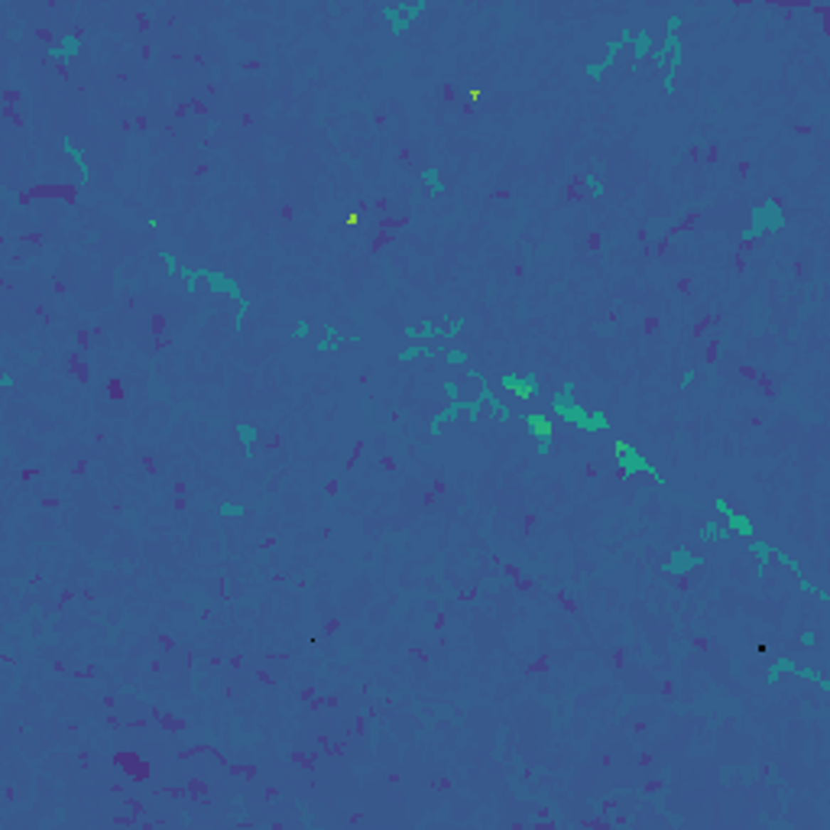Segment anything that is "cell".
<instances>
[{"label":"cell","instance_id":"obj_12","mask_svg":"<svg viewBox=\"0 0 830 830\" xmlns=\"http://www.w3.org/2000/svg\"><path fill=\"white\" fill-rule=\"evenodd\" d=\"M59 149L68 156V159H72V166L78 169V185L85 188V185L91 182V166H88V156H85V149L75 143L72 133H62V137H59Z\"/></svg>","mask_w":830,"mask_h":830},{"label":"cell","instance_id":"obj_20","mask_svg":"<svg viewBox=\"0 0 830 830\" xmlns=\"http://www.w3.org/2000/svg\"><path fill=\"white\" fill-rule=\"evenodd\" d=\"M403 334H405V338H412V341H419V338H438V324H435L432 318H425L419 328H415V324H409Z\"/></svg>","mask_w":830,"mask_h":830},{"label":"cell","instance_id":"obj_26","mask_svg":"<svg viewBox=\"0 0 830 830\" xmlns=\"http://www.w3.org/2000/svg\"><path fill=\"white\" fill-rule=\"evenodd\" d=\"M464 324H467V315H457V318H451V321H448V328H445V331L438 328V338H457V334H461V328H464Z\"/></svg>","mask_w":830,"mask_h":830},{"label":"cell","instance_id":"obj_5","mask_svg":"<svg viewBox=\"0 0 830 830\" xmlns=\"http://www.w3.org/2000/svg\"><path fill=\"white\" fill-rule=\"evenodd\" d=\"M782 228H785V208L775 198H765L762 205L752 208V220L740 230V240L752 243V240H759V237L775 234V230H782Z\"/></svg>","mask_w":830,"mask_h":830},{"label":"cell","instance_id":"obj_21","mask_svg":"<svg viewBox=\"0 0 830 830\" xmlns=\"http://www.w3.org/2000/svg\"><path fill=\"white\" fill-rule=\"evenodd\" d=\"M711 538H723V542H730L733 536L720 526V519H707L704 529H701V542H711Z\"/></svg>","mask_w":830,"mask_h":830},{"label":"cell","instance_id":"obj_8","mask_svg":"<svg viewBox=\"0 0 830 830\" xmlns=\"http://www.w3.org/2000/svg\"><path fill=\"white\" fill-rule=\"evenodd\" d=\"M425 10H428V0H415V4H412V0H399V4H386V7H383V20L390 23V33L399 39V36H405V30H409Z\"/></svg>","mask_w":830,"mask_h":830},{"label":"cell","instance_id":"obj_11","mask_svg":"<svg viewBox=\"0 0 830 830\" xmlns=\"http://www.w3.org/2000/svg\"><path fill=\"white\" fill-rule=\"evenodd\" d=\"M629 43H632V30H623V36H617V39H610V43H607V49H603V59H600V62H587V65H584V75H587V78H594V81H600L603 75H607L613 65H617L619 49H626Z\"/></svg>","mask_w":830,"mask_h":830},{"label":"cell","instance_id":"obj_6","mask_svg":"<svg viewBox=\"0 0 830 830\" xmlns=\"http://www.w3.org/2000/svg\"><path fill=\"white\" fill-rule=\"evenodd\" d=\"M519 422L526 425L529 438L536 441V454L538 457H548L551 448H555V428H558V422L551 419V412H548V415H545V412H522Z\"/></svg>","mask_w":830,"mask_h":830},{"label":"cell","instance_id":"obj_22","mask_svg":"<svg viewBox=\"0 0 830 830\" xmlns=\"http://www.w3.org/2000/svg\"><path fill=\"white\" fill-rule=\"evenodd\" d=\"M419 182H425L432 195H441V172H438V166H425V169L419 172Z\"/></svg>","mask_w":830,"mask_h":830},{"label":"cell","instance_id":"obj_14","mask_svg":"<svg viewBox=\"0 0 830 830\" xmlns=\"http://www.w3.org/2000/svg\"><path fill=\"white\" fill-rule=\"evenodd\" d=\"M344 344H361V338H344V334H338L334 324H324V338L315 341V353H331Z\"/></svg>","mask_w":830,"mask_h":830},{"label":"cell","instance_id":"obj_31","mask_svg":"<svg viewBox=\"0 0 830 830\" xmlns=\"http://www.w3.org/2000/svg\"><path fill=\"white\" fill-rule=\"evenodd\" d=\"M798 642H801V646H817V632H811V629H808V632H801Z\"/></svg>","mask_w":830,"mask_h":830},{"label":"cell","instance_id":"obj_28","mask_svg":"<svg viewBox=\"0 0 830 830\" xmlns=\"http://www.w3.org/2000/svg\"><path fill=\"white\" fill-rule=\"evenodd\" d=\"M580 182L587 185V191H590V195H597V198H603V195H607V188H603V182L594 176V172H587V176L580 179Z\"/></svg>","mask_w":830,"mask_h":830},{"label":"cell","instance_id":"obj_17","mask_svg":"<svg viewBox=\"0 0 830 830\" xmlns=\"http://www.w3.org/2000/svg\"><path fill=\"white\" fill-rule=\"evenodd\" d=\"M438 347L432 344H419V341H412L409 347H403V351L396 353V363H409V361H419V357H438Z\"/></svg>","mask_w":830,"mask_h":830},{"label":"cell","instance_id":"obj_9","mask_svg":"<svg viewBox=\"0 0 830 830\" xmlns=\"http://www.w3.org/2000/svg\"><path fill=\"white\" fill-rule=\"evenodd\" d=\"M711 509H713V516H717V519H723L720 526L733 538H743V542H746V538H752V516L740 513V509H736L730 500H723V496H713Z\"/></svg>","mask_w":830,"mask_h":830},{"label":"cell","instance_id":"obj_15","mask_svg":"<svg viewBox=\"0 0 830 830\" xmlns=\"http://www.w3.org/2000/svg\"><path fill=\"white\" fill-rule=\"evenodd\" d=\"M632 59L636 62H646L649 59V52H655V36L649 33V26H639V30H632Z\"/></svg>","mask_w":830,"mask_h":830},{"label":"cell","instance_id":"obj_7","mask_svg":"<svg viewBox=\"0 0 830 830\" xmlns=\"http://www.w3.org/2000/svg\"><path fill=\"white\" fill-rule=\"evenodd\" d=\"M496 390H506V393H513L519 403H529V399H536L538 393H542V386H538V370L536 367L506 370V373H500V380H496Z\"/></svg>","mask_w":830,"mask_h":830},{"label":"cell","instance_id":"obj_25","mask_svg":"<svg viewBox=\"0 0 830 830\" xmlns=\"http://www.w3.org/2000/svg\"><path fill=\"white\" fill-rule=\"evenodd\" d=\"M441 357H445V363H451V367H461V363H470L467 351H461V347H448V351H441Z\"/></svg>","mask_w":830,"mask_h":830},{"label":"cell","instance_id":"obj_10","mask_svg":"<svg viewBox=\"0 0 830 830\" xmlns=\"http://www.w3.org/2000/svg\"><path fill=\"white\" fill-rule=\"evenodd\" d=\"M701 565H704V555H698L691 545H675L669 561H665L659 571L669 574V578H684L688 571H694V568H701Z\"/></svg>","mask_w":830,"mask_h":830},{"label":"cell","instance_id":"obj_4","mask_svg":"<svg viewBox=\"0 0 830 830\" xmlns=\"http://www.w3.org/2000/svg\"><path fill=\"white\" fill-rule=\"evenodd\" d=\"M613 467H617V474L623 480L636 477V474H646V477H652L655 490H665V486H669V477L649 461V454L636 445V441H613Z\"/></svg>","mask_w":830,"mask_h":830},{"label":"cell","instance_id":"obj_13","mask_svg":"<svg viewBox=\"0 0 830 830\" xmlns=\"http://www.w3.org/2000/svg\"><path fill=\"white\" fill-rule=\"evenodd\" d=\"M78 49H81V33L68 30L65 36H62L59 46H49L46 59H49V62H68V59H75V55H78Z\"/></svg>","mask_w":830,"mask_h":830},{"label":"cell","instance_id":"obj_29","mask_svg":"<svg viewBox=\"0 0 830 830\" xmlns=\"http://www.w3.org/2000/svg\"><path fill=\"white\" fill-rule=\"evenodd\" d=\"M441 390H445V396H448L451 403H454V399H461V383H457V380H445V383H441Z\"/></svg>","mask_w":830,"mask_h":830},{"label":"cell","instance_id":"obj_32","mask_svg":"<svg viewBox=\"0 0 830 830\" xmlns=\"http://www.w3.org/2000/svg\"><path fill=\"white\" fill-rule=\"evenodd\" d=\"M694 376H698V370H684V376H681V390H688L691 383H694Z\"/></svg>","mask_w":830,"mask_h":830},{"label":"cell","instance_id":"obj_30","mask_svg":"<svg viewBox=\"0 0 830 830\" xmlns=\"http://www.w3.org/2000/svg\"><path fill=\"white\" fill-rule=\"evenodd\" d=\"M309 331H312V324H309V321H305V318H302V321H299V324H295V328H292V334H289V341H295V338H305V334H309Z\"/></svg>","mask_w":830,"mask_h":830},{"label":"cell","instance_id":"obj_18","mask_svg":"<svg viewBox=\"0 0 830 830\" xmlns=\"http://www.w3.org/2000/svg\"><path fill=\"white\" fill-rule=\"evenodd\" d=\"M794 669V659H788V655H779V659H772L769 665H765V681H779L782 675H792Z\"/></svg>","mask_w":830,"mask_h":830},{"label":"cell","instance_id":"obj_24","mask_svg":"<svg viewBox=\"0 0 830 830\" xmlns=\"http://www.w3.org/2000/svg\"><path fill=\"white\" fill-rule=\"evenodd\" d=\"M218 516H224V519H243L247 516V506H240V503H230V500H224L218 506Z\"/></svg>","mask_w":830,"mask_h":830},{"label":"cell","instance_id":"obj_16","mask_svg":"<svg viewBox=\"0 0 830 830\" xmlns=\"http://www.w3.org/2000/svg\"><path fill=\"white\" fill-rule=\"evenodd\" d=\"M746 551L750 555H756V578H765V571H769V561H772V545L765 542V538H746Z\"/></svg>","mask_w":830,"mask_h":830},{"label":"cell","instance_id":"obj_19","mask_svg":"<svg viewBox=\"0 0 830 830\" xmlns=\"http://www.w3.org/2000/svg\"><path fill=\"white\" fill-rule=\"evenodd\" d=\"M234 432H237V438H240V445H243V454L247 457H253V441H257V425H250V422H237L234 425Z\"/></svg>","mask_w":830,"mask_h":830},{"label":"cell","instance_id":"obj_27","mask_svg":"<svg viewBox=\"0 0 830 830\" xmlns=\"http://www.w3.org/2000/svg\"><path fill=\"white\" fill-rule=\"evenodd\" d=\"M480 409H484V403H480L477 396H474V399H464V415H467V422H470V425H477V419H480Z\"/></svg>","mask_w":830,"mask_h":830},{"label":"cell","instance_id":"obj_23","mask_svg":"<svg viewBox=\"0 0 830 830\" xmlns=\"http://www.w3.org/2000/svg\"><path fill=\"white\" fill-rule=\"evenodd\" d=\"M159 260H162V266H166V276L169 280H179V270H182V263H179V257L172 250H159Z\"/></svg>","mask_w":830,"mask_h":830},{"label":"cell","instance_id":"obj_1","mask_svg":"<svg viewBox=\"0 0 830 830\" xmlns=\"http://www.w3.org/2000/svg\"><path fill=\"white\" fill-rule=\"evenodd\" d=\"M548 412L558 425L574 428V432H584V435H610L613 432V419L607 412L584 409V405L578 403V386H574V380H565L558 390L551 393Z\"/></svg>","mask_w":830,"mask_h":830},{"label":"cell","instance_id":"obj_3","mask_svg":"<svg viewBox=\"0 0 830 830\" xmlns=\"http://www.w3.org/2000/svg\"><path fill=\"white\" fill-rule=\"evenodd\" d=\"M681 26H684L681 14L665 16V39H661V46H655V52H652V65L665 72V78H661V91H665V95H675V75L684 62Z\"/></svg>","mask_w":830,"mask_h":830},{"label":"cell","instance_id":"obj_2","mask_svg":"<svg viewBox=\"0 0 830 830\" xmlns=\"http://www.w3.org/2000/svg\"><path fill=\"white\" fill-rule=\"evenodd\" d=\"M179 276L185 280V295H195L198 292V280L208 282V292H218V295H228V299L237 302V315H234V331L237 334H243V324H247V312H250V299L243 295L240 282L230 280V276H224V272L218 270H208V266H182L179 270Z\"/></svg>","mask_w":830,"mask_h":830}]
</instances>
